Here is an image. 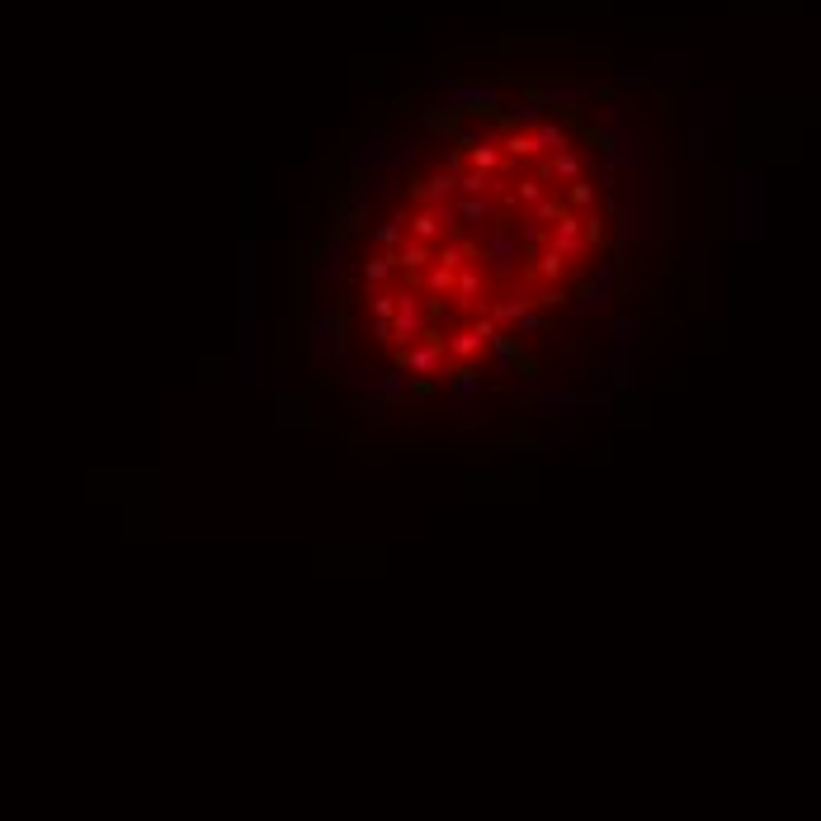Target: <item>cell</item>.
<instances>
[{
	"label": "cell",
	"mask_w": 821,
	"mask_h": 821,
	"mask_svg": "<svg viewBox=\"0 0 821 821\" xmlns=\"http://www.w3.org/2000/svg\"><path fill=\"white\" fill-rule=\"evenodd\" d=\"M525 255H529L525 241H519V232H510V227H491V236L482 241V251H477L486 279H501V284L525 269Z\"/></svg>",
	"instance_id": "cell-1"
},
{
	"label": "cell",
	"mask_w": 821,
	"mask_h": 821,
	"mask_svg": "<svg viewBox=\"0 0 821 821\" xmlns=\"http://www.w3.org/2000/svg\"><path fill=\"white\" fill-rule=\"evenodd\" d=\"M430 336V307L416 288H401L397 293V317H392V345L397 349H410Z\"/></svg>",
	"instance_id": "cell-2"
},
{
	"label": "cell",
	"mask_w": 821,
	"mask_h": 821,
	"mask_svg": "<svg viewBox=\"0 0 821 821\" xmlns=\"http://www.w3.org/2000/svg\"><path fill=\"white\" fill-rule=\"evenodd\" d=\"M444 364H449V345L434 336V331H430L421 345L397 349V369L410 373V378H434V373H444Z\"/></svg>",
	"instance_id": "cell-3"
},
{
	"label": "cell",
	"mask_w": 821,
	"mask_h": 821,
	"mask_svg": "<svg viewBox=\"0 0 821 821\" xmlns=\"http://www.w3.org/2000/svg\"><path fill=\"white\" fill-rule=\"evenodd\" d=\"M505 90L501 86H458L453 95H449V104H444V114H482V119H491V114H505Z\"/></svg>",
	"instance_id": "cell-4"
},
{
	"label": "cell",
	"mask_w": 821,
	"mask_h": 821,
	"mask_svg": "<svg viewBox=\"0 0 821 821\" xmlns=\"http://www.w3.org/2000/svg\"><path fill=\"white\" fill-rule=\"evenodd\" d=\"M440 382H444V392H453L462 406H477L491 392V378L477 373V364H444Z\"/></svg>",
	"instance_id": "cell-5"
},
{
	"label": "cell",
	"mask_w": 821,
	"mask_h": 821,
	"mask_svg": "<svg viewBox=\"0 0 821 821\" xmlns=\"http://www.w3.org/2000/svg\"><path fill=\"white\" fill-rule=\"evenodd\" d=\"M312 354H317V364L345 359V336H340V321H336L331 312H317V317H312Z\"/></svg>",
	"instance_id": "cell-6"
},
{
	"label": "cell",
	"mask_w": 821,
	"mask_h": 821,
	"mask_svg": "<svg viewBox=\"0 0 821 821\" xmlns=\"http://www.w3.org/2000/svg\"><path fill=\"white\" fill-rule=\"evenodd\" d=\"M312 274H317L321 284L345 279V274H349V241H345V236H331V241H326L321 251H317V260H312Z\"/></svg>",
	"instance_id": "cell-7"
},
{
	"label": "cell",
	"mask_w": 821,
	"mask_h": 821,
	"mask_svg": "<svg viewBox=\"0 0 821 821\" xmlns=\"http://www.w3.org/2000/svg\"><path fill=\"white\" fill-rule=\"evenodd\" d=\"M501 123H505L510 132H534L538 123H547V104H543V99H534V95H525V99L505 104Z\"/></svg>",
	"instance_id": "cell-8"
},
{
	"label": "cell",
	"mask_w": 821,
	"mask_h": 821,
	"mask_svg": "<svg viewBox=\"0 0 821 821\" xmlns=\"http://www.w3.org/2000/svg\"><path fill=\"white\" fill-rule=\"evenodd\" d=\"M586 406V392H566V388H553L543 401H538V416H557V421H577Z\"/></svg>",
	"instance_id": "cell-9"
},
{
	"label": "cell",
	"mask_w": 821,
	"mask_h": 821,
	"mask_svg": "<svg viewBox=\"0 0 821 821\" xmlns=\"http://www.w3.org/2000/svg\"><path fill=\"white\" fill-rule=\"evenodd\" d=\"M543 440L538 434H529V440H514V434H496V440H477V434H468L462 440V449H473V453H534Z\"/></svg>",
	"instance_id": "cell-10"
},
{
	"label": "cell",
	"mask_w": 821,
	"mask_h": 821,
	"mask_svg": "<svg viewBox=\"0 0 821 821\" xmlns=\"http://www.w3.org/2000/svg\"><path fill=\"white\" fill-rule=\"evenodd\" d=\"M410 194H421L430 208H444V203H453L458 199V175L453 171H440V175H430V180H421Z\"/></svg>",
	"instance_id": "cell-11"
},
{
	"label": "cell",
	"mask_w": 821,
	"mask_h": 821,
	"mask_svg": "<svg viewBox=\"0 0 821 821\" xmlns=\"http://www.w3.org/2000/svg\"><path fill=\"white\" fill-rule=\"evenodd\" d=\"M486 349H491V373H519V359H525V345H519L514 336L496 331Z\"/></svg>",
	"instance_id": "cell-12"
},
{
	"label": "cell",
	"mask_w": 821,
	"mask_h": 821,
	"mask_svg": "<svg viewBox=\"0 0 821 821\" xmlns=\"http://www.w3.org/2000/svg\"><path fill=\"white\" fill-rule=\"evenodd\" d=\"M609 336L618 340V359H628V349H633V345H647L651 321H638V317H614V321H609Z\"/></svg>",
	"instance_id": "cell-13"
},
{
	"label": "cell",
	"mask_w": 821,
	"mask_h": 821,
	"mask_svg": "<svg viewBox=\"0 0 821 821\" xmlns=\"http://www.w3.org/2000/svg\"><path fill=\"white\" fill-rule=\"evenodd\" d=\"M430 265H434V245H430V241L406 236V241L397 245V269H406V274H425Z\"/></svg>",
	"instance_id": "cell-14"
},
{
	"label": "cell",
	"mask_w": 821,
	"mask_h": 821,
	"mask_svg": "<svg viewBox=\"0 0 821 821\" xmlns=\"http://www.w3.org/2000/svg\"><path fill=\"white\" fill-rule=\"evenodd\" d=\"M486 269H477V265H468V269H458V288H453V303L458 307H477L482 303V293H486Z\"/></svg>",
	"instance_id": "cell-15"
},
{
	"label": "cell",
	"mask_w": 821,
	"mask_h": 821,
	"mask_svg": "<svg viewBox=\"0 0 821 821\" xmlns=\"http://www.w3.org/2000/svg\"><path fill=\"white\" fill-rule=\"evenodd\" d=\"M534 307V297H525V293H510V297H496V303L486 307V317L501 326V331H510V326H519V317H525Z\"/></svg>",
	"instance_id": "cell-16"
},
{
	"label": "cell",
	"mask_w": 821,
	"mask_h": 821,
	"mask_svg": "<svg viewBox=\"0 0 821 821\" xmlns=\"http://www.w3.org/2000/svg\"><path fill=\"white\" fill-rule=\"evenodd\" d=\"M477 260V245L462 236V241H453V236H444L440 245H434V265H449V269H468Z\"/></svg>",
	"instance_id": "cell-17"
},
{
	"label": "cell",
	"mask_w": 821,
	"mask_h": 821,
	"mask_svg": "<svg viewBox=\"0 0 821 821\" xmlns=\"http://www.w3.org/2000/svg\"><path fill=\"white\" fill-rule=\"evenodd\" d=\"M359 274H364L369 293H373V288H382V284H392V274H397V251H378V255L359 260Z\"/></svg>",
	"instance_id": "cell-18"
},
{
	"label": "cell",
	"mask_w": 821,
	"mask_h": 821,
	"mask_svg": "<svg viewBox=\"0 0 821 821\" xmlns=\"http://www.w3.org/2000/svg\"><path fill=\"white\" fill-rule=\"evenodd\" d=\"M369 236H373L378 251H397V245L410 236V217H401V213H397V217H382V223H373Z\"/></svg>",
	"instance_id": "cell-19"
},
{
	"label": "cell",
	"mask_w": 821,
	"mask_h": 821,
	"mask_svg": "<svg viewBox=\"0 0 821 821\" xmlns=\"http://www.w3.org/2000/svg\"><path fill=\"white\" fill-rule=\"evenodd\" d=\"M444 345H449V364H473L477 354L486 349V340H482V336L473 331V326H462V331H453V336H449Z\"/></svg>",
	"instance_id": "cell-20"
},
{
	"label": "cell",
	"mask_w": 821,
	"mask_h": 821,
	"mask_svg": "<svg viewBox=\"0 0 821 821\" xmlns=\"http://www.w3.org/2000/svg\"><path fill=\"white\" fill-rule=\"evenodd\" d=\"M534 142H538V156H557V151L571 147V128L557 123V119H547V123L534 128Z\"/></svg>",
	"instance_id": "cell-21"
},
{
	"label": "cell",
	"mask_w": 821,
	"mask_h": 821,
	"mask_svg": "<svg viewBox=\"0 0 821 821\" xmlns=\"http://www.w3.org/2000/svg\"><path fill=\"white\" fill-rule=\"evenodd\" d=\"M468 161H473V171H482V175H491V180H496V175L510 166V156H505L501 142H482V147H473Z\"/></svg>",
	"instance_id": "cell-22"
},
{
	"label": "cell",
	"mask_w": 821,
	"mask_h": 821,
	"mask_svg": "<svg viewBox=\"0 0 821 821\" xmlns=\"http://www.w3.org/2000/svg\"><path fill=\"white\" fill-rule=\"evenodd\" d=\"M534 99H543L547 109H581L590 99V90L586 86H543V90H534Z\"/></svg>",
	"instance_id": "cell-23"
},
{
	"label": "cell",
	"mask_w": 821,
	"mask_h": 821,
	"mask_svg": "<svg viewBox=\"0 0 821 821\" xmlns=\"http://www.w3.org/2000/svg\"><path fill=\"white\" fill-rule=\"evenodd\" d=\"M614 401H618L614 382L605 378V369H595V373H590V382H586V406H590V410H605V416H609Z\"/></svg>",
	"instance_id": "cell-24"
},
{
	"label": "cell",
	"mask_w": 821,
	"mask_h": 821,
	"mask_svg": "<svg viewBox=\"0 0 821 821\" xmlns=\"http://www.w3.org/2000/svg\"><path fill=\"white\" fill-rule=\"evenodd\" d=\"M421 288H425L430 297H453V288H458V269H449V265H430V269L421 274Z\"/></svg>",
	"instance_id": "cell-25"
},
{
	"label": "cell",
	"mask_w": 821,
	"mask_h": 821,
	"mask_svg": "<svg viewBox=\"0 0 821 821\" xmlns=\"http://www.w3.org/2000/svg\"><path fill=\"white\" fill-rule=\"evenodd\" d=\"M410 236L416 241H430V245H440V236H444V223H440V208H416V217H410Z\"/></svg>",
	"instance_id": "cell-26"
},
{
	"label": "cell",
	"mask_w": 821,
	"mask_h": 821,
	"mask_svg": "<svg viewBox=\"0 0 821 821\" xmlns=\"http://www.w3.org/2000/svg\"><path fill=\"white\" fill-rule=\"evenodd\" d=\"M453 213H458V223H486V217H496V194H486V199H453Z\"/></svg>",
	"instance_id": "cell-27"
},
{
	"label": "cell",
	"mask_w": 821,
	"mask_h": 821,
	"mask_svg": "<svg viewBox=\"0 0 821 821\" xmlns=\"http://www.w3.org/2000/svg\"><path fill=\"white\" fill-rule=\"evenodd\" d=\"M656 236H670V171H656Z\"/></svg>",
	"instance_id": "cell-28"
},
{
	"label": "cell",
	"mask_w": 821,
	"mask_h": 821,
	"mask_svg": "<svg viewBox=\"0 0 821 821\" xmlns=\"http://www.w3.org/2000/svg\"><path fill=\"white\" fill-rule=\"evenodd\" d=\"M566 265H571V260H566V255H557L553 245H547V251L534 260V274H538L543 284H562V279H566Z\"/></svg>",
	"instance_id": "cell-29"
},
{
	"label": "cell",
	"mask_w": 821,
	"mask_h": 821,
	"mask_svg": "<svg viewBox=\"0 0 821 821\" xmlns=\"http://www.w3.org/2000/svg\"><path fill=\"white\" fill-rule=\"evenodd\" d=\"M373 382H378V392H382V397H388V401H401V397L410 392V373H401L397 364H392L388 373H378Z\"/></svg>",
	"instance_id": "cell-30"
},
{
	"label": "cell",
	"mask_w": 821,
	"mask_h": 821,
	"mask_svg": "<svg viewBox=\"0 0 821 821\" xmlns=\"http://www.w3.org/2000/svg\"><path fill=\"white\" fill-rule=\"evenodd\" d=\"M599 303H605V293H599L595 284H586V288H581V293H577V297H571V303H566V317L586 321V317H590V312H595Z\"/></svg>",
	"instance_id": "cell-31"
},
{
	"label": "cell",
	"mask_w": 821,
	"mask_h": 821,
	"mask_svg": "<svg viewBox=\"0 0 821 821\" xmlns=\"http://www.w3.org/2000/svg\"><path fill=\"white\" fill-rule=\"evenodd\" d=\"M505 156H510V161H543L534 132H510V137H505Z\"/></svg>",
	"instance_id": "cell-32"
},
{
	"label": "cell",
	"mask_w": 821,
	"mask_h": 821,
	"mask_svg": "<svg viewBox=\"0 0 821 821\" xmlns=\"http://www.w3.org/2000/svg\"><path fill=\"white\" fill-rule=\"evenodd\" d=\"M590 284L605 293V297H614V293H618V260H599V265L590 269Z\"/></svg>",
	"instance_id": "cell-33"
},
{
	"label": "cell",
	"mask_w": 821,
	"mask_h": 821,
	"mask_svg": "<svg viewBox=\"0 0 821 821\" xmlns=\"http://www.w3.org/2000/svg\"><path fill=\"white\" fill-rule=\"evenodd\" d=\"M553 331V321H547L538 307H529L525 317H519V326H514V336H525V340H534V336H547Z\"/></svg>",
	"instance_id": "cell-34"
},
{
	"label": "cell",
	"mask_w": 821,
	"mask_h": 821,
	"mask_svg": "<svg viewBox=\"0 0 821 821\" xmlns=\"http://www.w3.org/2000/svg\"><path fill=\"white\" fill-rule=\"evenodd\" d=\"M369 312H373V321H392V317H397V293L373 288V293H369Z\"/></svg>",
	"instance_id": "cell-35"
},
{
	"label": "cell",
	"mask_w": 821,
	"mask_h": 821,
	"mask_svg": "<svg viewBox=\"0 0 821 821\" xmlns=\"http://www.w3.org/2000/svg\"><path fill=\"white\" fill-rule=\"evenodd\" d=\"M562 213H566V203H562L557 194H547V199H538V203L529 208L534 223H553V227H557V217H562Z\"/></svg>",
	"instance_id": "cell-36"
},
{
	"label": "cell",
	"mask_w": 821,
	"mask_h": 821,
	"mask_svg": "<svg viewBox=\"0 0 821 821\" xmlns=\"http://www.w3.org/2000/svg\"><path fill=\"white\" fill-rule=\"evenodd\" d=\"M538 199H547V189H543V180H514V203H525V208H534Z\"/></svg>",
	"instance_id": "cell-37"
},
{
	"label": "cell",
	"mask_w": 821,
	"mask_h": 821,
	"mask_svg": "<svg viewBox=\"0 0 821 821\" xmlns=\"http://www.w3.org/2000/svg\"><path fill=\"white\" fill-rule=\"evenodd\" d=\"M519 392H525V397H534V401H543L547 392H553V378H538V373H519Z\"/></svg>",
	"instance_id": "cell-38"
},
{
	"label": "cell",
	"mask_w": 821,
	"mask_h": 821,
	"mask_svg": "<svg viewBox=\"0 0 821 821\" xmlns=\"http://www.w3.org/2000/svg\"><path fill=\"white\" fill-rule=\"evenodd\" d=\"M595 203V184H586V180H577L571 184V194H566V208H577V213H586Z\"/></svg>",
	"instance_id": "cell-39"
},
{
	"label": "cell",
	"mask_w": 821,
	"mask_h": 821,
	"mask_svg": "<svg viewBox=\"0 0 821 821\" xmlns=\"http://www.w3.org/2000/svg\"><path fill=\"white\" fill-rule=\"evenodd\" d=\"M514 232H519V241H525V251H534V245H543V241H547L543 223H534V217H529V223H519Z\"/></svg>",
	"instance_id": "cell-40"
},
{
	"label": "cell",
	"mask_w": 821,
	"mask_h": 821,
	"mask_svg": "<svg viewBox=\"0 0 821 821\" xmlns=\"http://www.w3.org/2000/svg\"><path fill=\"white\" fill-rule=\"evenodd\" d=\"M458 86H462V76H458V62H449V67H444L440 76L430 80V90H449V95H453Z\"/></svg>",
	"instance_id": "cell-41"
},
{
	"label": "cell",
	"mask_w": 821,
	"mask_h": 821,
	"mask_svg": "<svg viewBox=\"0 0 821 821\" xmlns=\"http://www.w3.org/2000/svg\"><path fill=\"white\" fill-rule=\"evenodd\" d=\"M690 156L699 161V166L708 161V128H703V123H694V128H690Z\"/></svg>",
	"instance_id": "cell-42"
},
{
	"label": "cell",
	"mask_w": 821,
	"mask_h": 821,
	"mask_svg": "<svg viewBox=\"0 0 821 821\" xmlns=\"http://www.w3.org/2000/svg\"><path fill=\"white\" fill-rule=\"evenodd\" d=\"M562 303H566V288H562V284H547V288L534 297V307H562Z\"/></svg>",
	"instance_id": "cell-43"
},
{
	"label": "cell",
	"mask_w": 821,
	"mask_h": 821,
	"mask_svg": "<svg viewBox=\"0 0 821 821\" xmlns=\"http://www.w3.org/2000/svg\"><path fill=\"white\" fill-rule=\"evenodd\" d=\"M373 345H392V321H373Z\"/></svg>",
	"instance_id": "cell-44"
},
{
	"label": "cell",
	"mask_w": 821,
	"mask_h": 821,
	"mask_svg": "<svg viewBox=\"0 0 821 821\" xmlns=\"http://www.w3.org/2000/svg\"><path fill=\"white\" fill-rule=\"evenodd\" d=\"M477 425H482V406H462V430L473 434Z\"/></svg>",
	"instance_id": "cell-45"
}]
</instances>
